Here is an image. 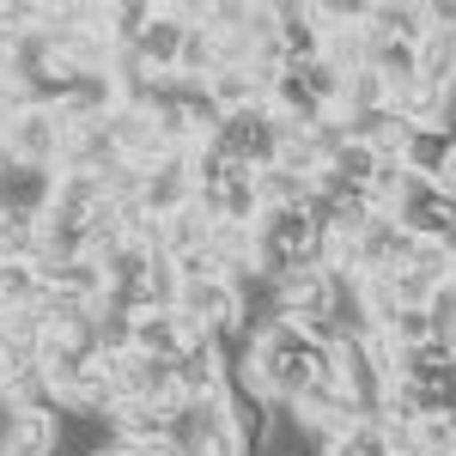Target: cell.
<instances>
[{
  "instance_id": "6da1fadb",
  "label": "cell",
  "mask_w": 456,
  "mask_h": 456,
  "mask_svg": "<svg viewBox=\"0 0 456 456\" xmlns=\"http://www.w3.org/2000/svg\"><path fill=\"white\" fill-rule=\"evenodd\" d=\"M61 141H68V128L55 110H25L6 128V159H19L31 171H61Z\"/></svg>"
},
{
  "instance_id": "7a4b0ae2",
  "label": "cell",
  "mask_w": 456,
  "mask_h": 456,
  "mask_svg": "<svg viewBox=\"0 0 456 456\" xmlns=\"http://www.w3.org/2000/svg\"><path fill=\"white\" fill-rule=\"evenodd\" d=\"M104 128H110V141H116V159L146 165V171H152V165H165V159L176 152V146L159 134V122H152L146 110H134V104H116L104 116Z\"/></svg>"
},
{
  "instance_id": "3957f363",
  "label": "cell",
  "mask_w": 456,
  "mask_h": 456,
  "mask_svg": "<svg viewBox=\"0 0 456 456\" xmlns=\"http://www.w3.org/2000/svg\"><path fill=\"white\" fill-rule=\"evenodd\" d=\"M116 104H122V92H116L110 73H68V92H61L55 116H61L68 128H79V122H104Z\"/></svg>"
},
{
  "instance_id": "277c9868",
  "label": "cell",
  "mask_w": 456,
  "mask_h": 456,
  "mask_svg": "<svg viewBox=\"0 0 456 456\" xmlns=\"http://www.w3.org/2000/svg\"><path fill=\"white\" fill-rule=\"evenodd\" d=\"M189 201H195V171H189V152H171L165 165H152V171H146L141 208L152 213V219H171V213L189 208Z\"/></svg>"
},
{
  "instance_id": "5b68a950",
  "label": "cell",
  "mask_w": 456,
  "mask_h": 456,
  "mask_svg": "<svg viewBox=\"0 0 456 456\" xmlns=\"http://www.w3.org/2000/svg\"><path fill=\"white\" fill-rule=\"evenodd\" d=\"M49 195H55V171L0 159V213H49Z\"/></svg>"
},
{
  "instance_id": "8992f818",
  "label": "cell",
  "mask_w": 456,
  "mask_h": 456,
  "mask_svg": "<svg viewBox=\"0 0 456 456\" xmlns=\"http://www.w3.org/2000/svg\"><path fill=\"white\" fill-rule=\"evenodd\" d=\"M408 232L389 219V213H378L365 232H359V274H395L402 262H408Z\"/></svg>"
},
{
  "instance_id": "52a82bcc",
  "label": "cell",
  "mask_w": 456,
  "mask_h": 456,
  "mask_svg": "<svg viewBox=\"0 0 456 456\" xmlns=\"http://www.w3.org/2000/svg\"><path fill=\"white\" fill-rule=\"evenodd\" d=\"M68 128V122H61ZM116 165V141H110L104 122H79L68 128V141H61V171H79V176H104Z\"/></svg>"
},
{
  "instance_id": "ba28073f",
  "label": "cell",
  "mask_w": 456,
  "mask_h": 456,
  "mask_svg": "<svg viewBox=\"0 0 456 456\" xmlns=\"http://www.w3.org/2000/svg\"><path fill=\"white\" fill-rule=\"evenodd\" d=\"M281 6V49L292 68L322 61V31H316V0H274Z\"/></svg>"
},
{
  "instance_id": "9c48e42d",
  "label": "cell",
  "mask_w": 456,
  "mask_h": 456,
  "mask_svg": "<svg viewBox=\"0 0 456 456\" xmlns=\"http://www.w3.org/2000/svg\"><path fill=\"white\" fill-rule=\"evenodd\" d=\"M183 37H189V25L176 19V6H171V0H152V25L141 31L134 49L146 55V68H152V73H171L176 55H183Z\"/></svg>"
},
{
  "instance_id": "30bf717a",
  "label": "cell",
  "mask_w": 456,
  "mask_h": 456,
  "mask_svg": "<svg viewBox=\"0 0 456 456\" xmlns=\"http://www.w3.org/2000/svg\"><path fill=\"white\" fill-rule=\"evenodd\" d=\"M213 219L201 201H189V208H176L171 219H159V249L171 256V262H183V256H195V249H208L213 244Z\"/></svg>"
},
{
  "instance_id": "8fae6325",
  "label": "cell",
  "mask_w": 456,
  "mask_h": 456,
  "mask_svg": "<svg viewBox=\"0 0 456 456\" xmlns=\"http://www.w3.org/2000/svg\"><path fill=\"white\" fill-rule=\"evenodd\" d=\"M171 414H176V408L146 402V395H141V402H122L104 438H116V444H159V438H171Z\"/></svg>"
},
{
  "instance_id": "7c38bea8",
  "label": "cell",
  "mask_w": 456,
  "mask_h": 456,
  "mask_svg": "<svg viewBox=\"0 0 456 456\" xmlns=\"http://www.w3.org/2000/svg\"><path fill=\"white\" fill-rule=\"evenodd\" d=\"M365 31L378 43H426V0H371Z\"/></svg>"
},
{
  "instance_id": "4fadbf2b",
  "label": "cell",
  "mask_w": 456,
  "mask_h": 456,
  "mask_svg": "<svg viewBox=\"0 0 456 456\" xmlns=\"http://www.w3.org/2000/svg\"><path fill=\"white\" fill-rule=\"evenodd\" d=\"M451 152H456L451 128H408V141H402V171L438 183V176L451 171Z\"/></svg>"
},
{
  "instance_id": "5bb4252c",
  "label": "cell",
  "mask_w": 456,
  "mask_h": 456,
  "mask_svg": "<svg viewBox=\"0 0 456 456\" xmlns=\"http://www.w3.org/2000/svg\"><path fill=\"white\" fill-rule=\"evenodd\" d=\"M61 438H68L61 408H25L12 444H6V456H61Z\"/></svg>"
},
{
  "instance_id": "9a60e30c",
  "label": "cell",
  "mask_w": 456,
  "mask_h": 456,
  "mask_svg": "<svg viewBox=\"0 0 456 456\" xmlns=\"http://www.w3.org/2000/svg\"><path fill=\"white\" fill-rule=\"evenodd\" d=\"M104 208V183L98 176H79V171H55V195H49V213H61L73 225H86L92 213Z\"/></svg>"
},
{
  "instance_id": "2e32d148",
  "label": "cell",
  "mask_w": 456,
  "mask_h": 456,
  "mask_svg": "<svg viewBox=\"0 0 456 456\" xmlns=\"http://www.w3.org/2000/svg\"><path fill=\"white\" fill-rule=\"evenodd\" d=\"M183 347H189V335H183V316L176 311H141L134 316V353H146V359H176Z\"/></svg>"
},
{
  "instance_id": "e0dca14e",
  "label": "cell",
  "mask_w": 456,
  "mask_h": 456,
  "mask_svg": "<svg viewBox=\"0 0 456 456\" xmlns=\"http://www.w3.org/2000/svg\"><path fill=\"white\" fill-rule=\"evenodd\" d=\"M152 256H159V249H146L141 238H122L116 249H104V256H98V268H104L110 292H134V286H146V274H152Z\"/></svg>"
},
{
  "instance_id": "ac0fdd59",
  "label": "cell",
  "mask_w": 456,
  "mask_h": 456,
  "mask_svg": "<svg viewBox=\"0 0 456 456\" xmlns=\"http://www.w3.org/2000/svg\"><path fill=\"white\" fill-rule=\"evenodd\" d=\"M316 189V176H298L286 171L281 159L268 165V171H256V195H262V213H286V208H305Z\"/></svg>"
},
{
  "instance_id": "d6986e66",
  "label": "cell",
  "mask_w": 456,
  "mask_h": 456,
  "mask_svg": "<svg viewBox=\"0 0 456 456\" xmlns=\"http://www.w3.org/2000/svg\"><path fill=\"white\" fill-rule=\"evenodd\" d=\"M49 298V281L37 262H0V311H37Z\"/></svg>"
},
{
  "instance_id": "ffe728a7",
  "label": "cell",
  "mask_w": 456,
  "mask_h": 456,
  "mask_svg": "<svg viewBox=\"0 0 456 456\" xmlns=\"http://www.w3.org/2000/svg\"><path fill=\"white\" fill-rule=\"evenodd\" d=\"M208 92H213V104L225 110V116H238V110L268 104V92L256 86V73H249V68H219V73L208 79Z\"/></svg>"
},
{
  "instance_id": "44dd1931",
  "label": "cell",
  "mask_w": 456,
  "mask_h": 456,
  "mask_svg": "<svg viewBox=\"0 0 456 456\" xmlns=\"http://www.w3.org/2000/svg\"><path fill=\"white\" fill-rule=\"evenodd\" d=\"M371 73L384 79L389 92H408V86H420V43H378V55H371Z\"/></svg>"
},
{
  "instance_id": "7402d4cb",
  "label": "cell",
  "mask_w": 456,
  "mask_h": 456,
  "mask_svg": "<svg viewBox=\"0 0 456 456\" xmlns=\"http://www.w3.org/2000/svg\"><path fill=\"white\" fill-rule=\"evenodd\" d=\"M420 86H432V92H456V37L426 31V43H420Z\"/></svg>"
},
{
  "instance_id": "603a6c76",
  "label": "cell",
  "mask_w": 456,
  "mask_h": 456,
  "mask_svg": "<svg viewBox=\"0 0 456 456\" xmlns=\"http://www.w3.org/2000/svg\"><path fill=\"white\" fill-rule=\"evenodd\" d=\"M37 219H43V213H0V256H6V262H37V256H43Z\"/></svg>"
},
{
  "instance_id": "cb8c5ba5",
  "label": "cell",
  "mask_w": 456,
  "mask_h": 456,
  "mask_svg": "<svg viewBox=\"0 0 456 456\" xmlns=\"http://www.w3.org/2000/svg\"><path fill=\"white\" fill-rule=\"evenodd\" d=\"M176 73H189V79H201V86L219 73V37H213L208 25H189V37H183V55H176Z\"/></svg>"
},
{
  "instance_id": "d4e9b609",
  "label": "cell",
  "mask_w": 456,
  "mask_h": 456,
  "mask_svg": "<svg viewBox=\"0 0 456 456\" xmlns=\"http://www.w3.org/2000/svg\"><path fill=\"white\" fill-rule=\"evenodd\" d=\"M146 25H152V0H110L104 6V31H110L116 49H122V43H141Z\"/></svg>"
},
{
  "instance_id": "484cf974",
  "label": "cell",
  "mask_w": 456,
  "mask_h": 456,
  "mask_svg": "<svg viewBox=\"0 0 456 456\" xmlns=\"http://www.w3.org/2000/svg\"><path fill=\"white\" fill-rule=\"evenodd\" d=\"M305 146H311V159H316V165L329 171V165H335V159H341V152L353 146L347 122H341V110H329L322 122H311V128H305Z\"/></svg>"
},
{
  "instance_id": "4316f807",
  "label": "cell",
  "mask_w": 456,
  "mask_h": 456,
  "mask_svg": "<svg viewBox=\"0 0 456 456\" xmlns=\"http://www.w3.org/2000/svg\"><path fill=\"white\" fill-rule=\"evenodd\" d=\"M6 378V395L19 402V408H55V389L43 378V359L37 365H12V371H0Z\"/></svg>"
},
{
  "instance_id": "83f0119b",
  "label": "cell",
  "mask_w": 456,
  "mask_h": 456,
  "mask_svg": "<svg viewBox=\"0 0 456 456\" xmlns=\"http://www.w3.org/2000/svg\"><path fill=\"white\" fill-rule=\"evenodd\" d=\"M249 341H256V347L268 353V359H305V353H311V335H305V329H298L292 316L268 322V329H256Z\"/></svg>"
},
{
  "instance_id": "f1b7e54d",
  "label": "cell",
  "mask_w": 456,
  "mask_h": 456,
  "mask_svg": "<svg viewBox=\"0 0 456 456\" xmlns=\"http://www.w3.org/2000/svg\"><path fill=\"white\" fill-rule=\"evenodd\" d=\"M104 201H116V208H141V195H146V165H128V159H116L104 176Z\"/></svg>"
},
{
  "instance_id": "f546056e",
  "label": "cell",
  "mask_w": 456,
  "mask_h": 456,
  "mask_svg": "<svg viewBox=\"0 0 456 456\" xmlns=\"http://www.w3.org/2000/svg\"><path fill=\"white\" fill-rule=\"evenodd\" d=\"M389 104V86L378 79L371 68L347 73V86H341V116H359V110H384Z\"/></svg>"
},
{
  "instance_id": "4dcf8cb0",
  "label": "cell",
  "mask_w": 456,
  "mask_h": 456,
  "mask_svg": "<svg viewBox=\"0 0 456 456\" xmlns=\"http://www.w3.org/2000/svg\"><path fill=\"white\" fill-rule=\"evenodd\" d=\"M414 451H420V456H456L451 414H420V420H414Z\"/></svg>"
},
{
  "instance_id": "1f68e13d",
  "label": "cell",
  "mask_w": 456,
  "mask_h": 456,
  "mask_svg": "<svg viewBox=\"0 0 456 456\" xmlns=\"http://www.w3.org/2000/svg\"><path fill=\"white\" fill-rule=\"evenodd\" d=\"M402 268H414V274H426V281H451V249L444 244H432V238H414V244H408V262H402Z\"/></svg>"
},
{
  "instance_id": "d6a6232c",
  "label": "cell",
  "mask_w": 456,
  "mask_h": 456,
  "mask_svg": "<svg viewBox=\"0 0 456 456\" xmlns=\"http://www.w3.org/2000/svg\"><path fill=\"white\" fill-rule=\"evenodd\" d=\"M183 116H189L195 141H213V134H219V122H225V110L213 104V92H208V86H195V92L183 98Z\"/></svg>"
},
{
  "instance_id": "836d02e7",
  "label": "cell",
  "mask_w": 456,
  "mask_h": 456,
  "mask_svg": "<svg viewBox=\"0 0 456 456\" xmlns=\"http://www.w3.org/2000/svg\"><path fill=\"white\" fill-rule=\"evenodd\" d=\"M389 292H395L402 311H426L432 292H438V281H426V274H414V268H395V274H389Z\"/></svg>"
},
{
  "instance_id": "e575fe53",
  "label": "cell",
  "mask_w": 456,
  "mask_h": 456,
  "mask_svg": "<svg viewBox=\"0 0 456 456\" xmlns=\"http://www.w3.org/2000/svg\"><path fill=\"white\" fill-rule=\"evenodd\" d=\"M384 335L395 341V347L414 353V347H426V341H432V316H426V311H402V316H395V322L384 329Z\"/></svg>"
},
{
  "instance_id": "d590c367",
  "label": "cell",
  "mask_w": 456,
  "mask_h": 456,
  "mask_svg": "<svg viewBox=\"0 0 456 456\" xmlns=\"http://www.w3.org/2000/svg\"><path fill=\"white\" fill-rule=\"evenodd\" d=\"M426 316H432V335H456V286H451V281H444L438 292H432Z\"/></svg>"
},
{
  "instance_id": "8d00e7d4",
  "label": "cell",
  "mask_w": 456,
  "mask_h": 456,
  "mask_svg": "<svg viewBox=\"0 0 456 456\" xmlns=\"http://www.w3.org/2000/svg\"><path fill=\"white\" fill-rule=\"evenodd\" d=\"M426 31L456 37V0H426Z\"/></svg>"
},
{
  "instance_id": "74e56055",
  "label": "cell",
  "mask_w": 456,
  "mask_h": 456,
  "mask_svg": "<svg viewBox=\"0 0 456 456\" xmlns=\"http://www.w3.org/2000/svg\"><path fill=\"white\" fill-rule=\"evenodd\" d=\"M0 159H6V134H0Z\"/></svg>"
},
{
  "instance_id": "f35d334b",
  "label": "cell",
  "mask_w": 456,
  "mask_h": 456,
  "mask_svg": "<svg viewBox=\"0 0 456 456\" xmlns=\"http://www.w3.org/2000/svg\"><path fill=\"white\" fill-rule=\"evenodd\" d=\"M451 426H456V408H451Z\"/></svg>"
},
{
  "instance_id": "ab89813d",
  "label": "cell",
  "mask_w": 456,
  "mask_h": 456,
  "mask_svg": "<svg viewBox=\"0 0 456 456\" xmlns=\"http://www.w3.org/2000/svg\"><path fill=\"white\" fill-rule=\"evenodd\" d=\"M451 286H456V268H451Z\"/></svg>"
},
{
  "instance_id": "60d3db41",
  "label": "cell",
  "mask_w": 456,
  "mask_h": 456,
  "mask_svg": "<svg viewBox=\"0 0 456 456\" xmlns=\"http://www.w3.org/2000/svg\"><path fill=\"white\" fill-rule=\"evenodd\" d=\"M0 262H6V256H0Z\"/></svg>"
}]
</instances>
